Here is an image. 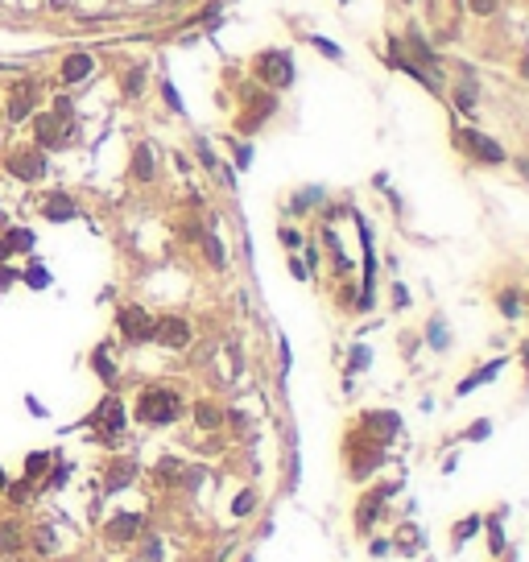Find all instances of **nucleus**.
<instances>
[{
    "mask_svg": "<svg viewBox=\"0 0 529 562\" xmlns=\"http://www.w3.org/2000/svg\"><path fill=\"white\" fill-rule=\"evenodd\" d=\"M21 281V269H12V265H0V290H8V285H17Z\"/></svg>",
    "mask_w": 529,
    "mask_h": 562,
    "instance_id": "nucleus-40",
    "label": "nucleus"
},
{
    "mask_svg": "<svg viewBox=\"0 0 529 562\" xmlns=\"http://www.w3.org/2000/svg\"><path fill=\"white\" fill-rule=\"evenodd\" d=\"M455 108H459V112H472V108H476V79H472V74H468V83L455 91Z\"/></svg>",
    "mask_w": 529,
    "mask_h": 562,
    "instance_id": "nucleus-27",
    "label": "nucleus"
},
{
    "mask_svg": "<svg viewBox=\"0 0 529 562\" xmlns=\"http://www.w3.org/2000/svg\"><path fill=\"white\" fill-rule=\"evenodd\" d=\"M397 488H401V480H389V484H377V488H364V496L356 501V513H352V521H356V534H372V525H377V517L385 513V505H389V496H397Z\"/></svg>",
    "mask_w": 529,
    "mask_h": 562,
    "instance_id": "nucleus-3",
    "label": "nucleus"
},
{
    "mask_svg": "<svg viewBox=\"0 0 529 562\" xmlns=\"http://www.w3.org/2000/svg\"><path fill=\"white\" fill-rule=\"evenodd\" d=\"M25 550V530L17 521H0V559H17Z\"/></svg>",
    "mask_w": 529,
    "mask_h": 562,
    "instance_id": "nucleus-19",
    "label": "nucleus"
},
{
    "mask_svg": "<svg viewBox=\"0 0 529 562\" xmlns=\"http://www.w3.org/2000/svg\"><path fill=\"white\" fill-rule=\"evenodd\" d=\"M310 46H319V50H323L327 58H343V50H339L335 41H327V37H310Z\"/></svg>",
    "mask_w": 529,
    "mask_h": 562,
    "instance_id": "nucleus-38",
    "label": "nucleus"
},
{
    "mask_svg": "<svg viewBox=\"0 0 529 562\" xmlns=\"http://www.w3.org/2000/svg\"><path fill=\"white\" fill-rule=\"evenodd\" d=\"M488 430H492V426H488V418H480V422L468 430V439H472V443H484V439H488Z\"/></svg>",
    "mask_w": 529,
    "mask_h": 562,
    "instance_id": "nucleus-42",
    "label": "nucleus"
},
{
    "mask_svg": "<svg viewBox=\"0 0 529 562\" xmlns=\"http://www.w3.org/2000/svg\"><path fill=\"white\" fill-rule=\"evenodd\" d=\"M480 530H484V517H480V513H468V517H463V521L455 525L451 542H455V546H463V542H472V538H476Z\"/></svg>",
    "mask_w": 529,
    "mask_h": 562,
    "instance_id": "nucleus-20",
    "label": "nucleus"
},
{
    "mask_svg": "<svg viewBox=\"0 0 529 562\" xmlns=\"http://www.w3.org/2000/svg\"><path fill=\"white\" fill-rule=\"evenodd\" d=\"M368 364H372V352H368L364 343H356V348H352V360H348V372H364Z\"/></svg>",
    "mask_w": 529,
    "mask_h": 562,
    "instance_id": "nucleus-32",
    "label": "nucleus"
},
{
    "mask_svg": "<svg viewBox=\"0 0 529 562\" xmlns=\"http://www.w3.org/2000/svg\"><path fill=\"white\" fill-rule=\"evenodd\" d=\"M497 4H501V0H472V12H476V17H488Z\"/></svg>",
    "mask_w": 529,
    "mask_h": 562,
    "instance_id": "nucleus-43",
    "label": "nucleus"
},
{
    "mask_svg": "<svg viewBox=\"0 0 529 562\" xmlns=\"http://www.w3.org/2000/svg\"><path fill=\"white\" fill-rule=\"evenodd\" d=\"M501 314H505V319H517V314H521V298H517V290H505V294H501Z\"/></svg>",
    "mask_w": 529,
    "mask_h": 562,
    "instance_id": "nucleus-34",
    "label": "nucleus"
},
{
    "mask_svg": "<svg viewBox=\"0 0 529 562\" xmlns=\"http://www.w3.org/2000/svg\"><path fill=\"white\" fill-rule=\"evenodd\" d=\"M4 170H8V178H17V182H41L46 170H50V157H46V149H37V145H17V149L4 157Z\"/></svg>",
    "mask_w": 529,
    "mask_h": 562,
    "instance_id": "nucleus-4",
    "label": "nucleus"
},
{
    "mask_svg": "<svg viewBox=\"0 0 529 562\" xmlns=\"http://www.w3.org/2000/svg\"><path fill=\"white\" fill-rule=\"evenodd\" d=\"M526 372H529V348H526Z\"/></svg>",
    "mask_w": 529,
    "mask_h": 562,
    "instance_id": "nucleus-52",
    "label": "nucleus"
},
{
    "mask_svg": "<svg viewBox=\"0 0 529 562\" xmlns=\"http://www.w3.org/2000/svg\"><path fill=\"white\" fill-rule=\"evenodd\" d=\"M33 120V145L37 149H66L70 141H74V120H66V116H54V112H33L29 116Z\"/></svg>",
    "mask_w": 529,
    "mask_h": 562,
    "instance_id": "nucleus-2",
    "label": "nucleus"
},
{
    "mask_svg": "<svg viewBox=\"0 0 529 562\" xmlns=\"http://www.w3.org/2000/svg\"><path fill=\"white\" fill-rule=\"evenodd\" d=\"M87 426H95L108 443H116L120 434H124V426H128V414H124V401L116 397V393H108L95 410H91V418H87Z\"/></svg>",
    "mask_w": 529,
    "mask_h": 562,
    "instance_id": "nucleus-6",
    "label": "nucleus"
},
{
    "mask_svg": "<svg viewBox=\"0 0 529 562\" xmlns=\"http://www.w3.org/2000/svg\"><path fill=\"white\" fill-rule=\"evenodd\" d=\"M161 99H166V103H170L174 112H182V99H178V91H174V83H170V79L161 83Z\"/></svg>",
    "mask_w": 529,
    "mask_h": 562,
    "instance_id": "nucleus-39",
    "label": "nucleus"
},
{
    "mask_svg": "<svg viewBox=\"0 0 529 562\" xmlns=\"http://www.w3.org/2000/svg\"><path fill=\"white\" fill-rule=\"evenodd\" d=\"M484 530H488V546H492V554H505V525H501V517L492 513V517H484Z\"/></svg>",
    "mask_w": 529,
    "mask_h": 562,
    "instance_id": "nucleus-25",
    "label": "nucleus"
},
{
    "mask_svg": "<svg viewBox=\"0 0 529 562\" xmlns=\"http://www.w3.org/2000/svg\"><path fill=\"white\" fill-rule=\"evenodd\" d=\"M277 236H281V244H286L290 252H298V248H302V232H298V228H281Z\"/></svg>",
    "mask_w": 529,
    "mask_h": 562,
    "instance_id": "nucleus-37",
    "label": "nucleus"
},
{
    "mask_svg": "<svg viewBox=\"0 0 529 562\" xmlns=\"http://www.w3.org/2000/svg\"><path fill=\"white\" fill-rule=\"evenodd\" d=\"M141 562H161V542H157V538H149V542H145V554H141Z\"/></svg>",
    "mask_w": 529,
    "mask_h": 562,
    "instance_id": "nucleus-41",
    "label": "nucleus"
},
{
    "mask_svg": "<svg viewBox=\"0 0 529 562\" xmlns=\"http://www.w3.org/2000/svg\"><path fill=\"white\" fill-rule=\"evenodd\" d=\"M21 281H25L29 290H46V285H50V273H46V269H41V265L33 261V265H29V269L21 273Z\"/></svg>",
    "mask_w": 529,
    "mask_h": 562,
    "instance_id": "nucleus-28",
    "label": "nucleus"
},
{
    "mask_svg": "<svg viewBox=\"0 0 529 562\" xmlns=\"http://www.w3.org/2000/svg\"><path fill=\"white\" fill-rule=\"evenodd\" d=\"M286 372H290V343L281 339V377H286Z\"/></svg>",
    "mask_w": 529,
    "mask_h": 562,
    "instance_id": "nucleus-47",
    "label": "nucleus"
},
{
    "mask_svg": "<svg viewBox=\"0 0 529 562\" xmlns=\"http://www.w3.org/2000/svg\"><path fill=\"white\" fill-rule=\"evenodd\" d=\"M153 339L170 352H182L190 343V323L182 314H166V319H153Z\"/></svg>",
    "mask_w": 529,
    "mask_h": 562,
    "instance_id": "nucleus-9",
    "label": "nucleus"
},
{
    "mask_svg": "<svg viewBox=\"0 0 529 562\" xmlns=\"http://www.w3.org/2000/svg\"><path fill=\"white\" fill-rule=\"evenodd\" d=\"M132 480H137V463H132V459H116V463L108 468V476H103V488H108V492H124Z\"/></svg>",
    "mask_w": 529,
    "mask_h": 562,
    "instance_id": "nucleus-17",
    "label": "nucleus"
},
{
    "mask_svg": "<svg viewBox=\"0 0 529 562\" xmlns=\"http://www.w3.org/2000/svg\"><path fill=\"white\" fill-rule=\"evenodd\" d=\"M8 257H12V248H8V240L0 236V265H8Z\"/></svg>",
    "mask_w": 529,
    "mask_h": 562,
    "instance_id": "nucleus-49",
    "label": "nucleus"
},
{
    "mask_svg": "<svg viewBox=\"0 0 529 562\" xmlns=\"http://www.w3.org/2000/svg\"><path fill=\"white\" fill-rule=\"evenodd\" d=\"M455 145L468 153V157H476L480 165H501L509 153H505V145L501 141H492V137H484L480 128H459L455 132Z\"/></svg>",
    "mask_w": 529,
    "mask_h": 562,
    "instance_id": "nucleus-5",
    "label": "nucleus"
},
{
    "mask_svg": "<svg viewBox=\"0 0 529 562\" xmlns=\"http://www.w3.org/2000/svg\"><path fill=\"white\" fill-rule=\"evenodd\" d=\"M199 240H203V252H207L211 269H223V244H219V236H215V232H203Z\"/></svg>",
    "mask_w": 529,
    "mask_h": 562,
    "instance_id": "nucleus-23",
    "label": "nucleus"
},
{
    "mask_svg": "<svg viewBox=\"0 0 529 562\" xmlns=\"http://www.w3.org/2000/svg\"><path fill=\"white\" fill-rule=\"evenodd\" d=\"M319 199H323V190H319V186H310V190L294 194V199H290V207H294V211H310V207H315Z\"/></svg>",
    "mask_w": 529,
    "mask_h": 562,
    "instance_id": "nucleus-31",
    "label": "nucleus"
},
{
    "mask_svg": "<svg viewBox=\"0 0 529 562\" xmlns=\"http://www.w3.org/2000/svg\"><path fill=\"white\" fill-rule=\"evenodd\" d=\"M4 240H8V248H12V257H17V252H33V232H29V228H8Z\"/></svg>",
    "mask_w": 529,
    "mask_h": 562,
    "instance_id": "nucleus-22",
    "label": "nucleus"
},
{
    "mask_svg": "<svg viewBox=\"0 0 529 562\" xmlns=\"http://www.w3.org/2000/svg\"><path fill=\"white\" fill-rule=\"evenodd\" d=\"M290 273H294L298 281H306V277H310V269H306V265H302L298 257H290Z\"/></svg>",
    "mask_w": 529,
    "mask_h": 562,
    "instance_id": "nucleus-45",
    "label": "nucleus"
},
{
    "mask_svg": "<svg viewBox=\"0 0 529 562\" xmlns=\"http://www.w3.org/2000/svg\"><path fill=\"white\" fill-rule=\"evenodd\" d=\"M360 430H364V434H377L381 447H385V443L401 430V418L389 414V410H372V414H360Z\"/></svg>",
    "mask_w": 529,
    "mask_h": 562,
    "instance_id": "nucleus-11",
    "label": "nucleus"
},
{
    "mask_svg": "<svg viewBox=\"0 0 529 562\" xmlns=\"http://www.w3.org/2000/svg\"><path fill=\"white\" fill-rule=\"evenodd\" d=\"M33 108H37V83H33V79H21V83L8 91L4 116H8L12 124H21V120H29V116H33Z\"/></svg>",
    "mask_w": 529,
    "mask_h": 562,
    "instance_id": "nucleus-10",
    "label": "nucleus"
},
{
    "mask_svg": "<svg viewBox=\"0 0 529 562\" xmlns=\"http://www.w3.org/2000/svg\"><path fill=\"white\" fill-rule=\"evenodd\" d=\"M252 505H257V496H252V492H240V496L232 501V513H236V517H248Z\"/></svg>",
    "mask_w": 529,
    "mask_h": 562,
    "instance_id": "nucleus-36",
    "label": "nucleus"
},
{
    "mask_svg": "<svg viewBox=\"0 0 529 562\" xmlns=\"http://www.w3.org/2000/svg\"><path fill=\"white\" fill-rule=\"evenodd\" d=\"M236 165H240V170H248V165H252V149H248V145H240V149H236Z\"/></svg>",
    "mask_w": 529,
    "mask_h": 562,
    "instance_id": "nucleus-44",
    "label": "nucleus"
},
{
    "mask_svg": "<svg viewBox=\"0 0 529 562\" xmlns=\"http://www.w3.org/2000/svg\"><path fill=\"white\" fill-rule=\"evenodd\" d=\"M50 463H54V455H50V451H29V459H25V480L50 476Z\"/></svg>",
    "mask_w": 529,
    "mask_h": 562,
    "instance_id": "nucleus-21",
    "label": "nucleus"
},
{
    "mask_svg": "<svg viewBox=\"0 0 529 562\" xmlns=\"http://www.w3.org/2000/svg\"><path fill=\"white\" fill-rule=\"evenodd\" d=\"M79 215V207H74V199L66 194V190H50L46 199H41V219H50V223H70Z\"/></svg>",
    "mask_w": 529,
    "mask_h": 562,
    "instance_id": "nucleus-12",
    "label": "nucleus"
},
{
    "mask_svg": "<svg viewBox=\"0 0 529 562\" xmlns=\"http://www.w3.org/2000/svg\"><path fill=\"white\" fill-rule=\"evenodd\" d=\"M128 170H132V178H137V182H153V174H157V157H153V149H149L145 141L132 149V165H128Z\"/></svg>",
    "mask_w": 529,
    "mask_h": 562,
    "instance_id": "nucleus-18",
    "label": "nucleus"
},
{
    "mask_svg": "<svg viewBox=\"0 0 529 562\" xmlns=\"http://www.w3.org/2000/svg\"><path fill=\"white\" fill-rule=\"evenodd\" d=\"M116 331H120L124 343H149V339H153V314H149L145 306L128 302V306L116 310Z\"/></svg>",
    "mask_w": 529,
    "mask_h": 562,
    "instance_id": "nucleus-7",
    "label": "nucleus"
},
{
    "mask_svg": "<svg viewBox=\"0 0 529 562\" xmlns=\"http://www.w3.org/2000/svg\"><path fill=\"white\" fill-rule=\"evenodd\" d=\"M132 414H137L141 426H170L182 414V397L174 389H166V385H153V389H141Z\"/></svg>",
    "mask_w": 529,
    "mask_h": 562,
    "instance_id": "nucleus-1",
    "label": "nucleus"
},
{
    "mask_svg": "<svg viewBox=\"0 0 529 562\" xmlns=\"http://www.w3.org/2000/svg\"><path fill=\"white\" fill-rule=\"evenodd\" d=\"M4 496H8V505H25V501L33 496V480H17V484H8V488H4Z\"/></svg>",
    "mask_w": 529,
    "mask_h": 562,
    "instance_id": "nucleus-29",
    "label": "nucleus"
},
{
    "mask_svg": "<svg viewBox=\"0 0 529 562\" xmlns=\"http://www.w3.org/2000/svg\"><path fill=\"white\" fill-rule=\"evenodd\" d=\"M505 364H509V360H505V356H497V360H488V364H484V368H476V372H472V377H463V381H459V385H455V397H468V393H476V389H480V385H488V381H497V377H501V368H505Z\"/></svg>",
    "mask_w": 529,
    "mask_h": 562,
    "instance_id": "nucleus-16",
    "label": "nucleus"
},
{
    "mask_svg": "<svg viewBox=\"0 0 529 562\" xmlns=\"http://www.w3.org/2000/svg\"><path fill=\"white\" fill-rule=\"evenodd\" d=\"M141 530H145V517H141V513H116L103 534H108V542H120V546H124V542L141 538Z\"/></svg>",
    "mask_w": 529,
    "mask_h": 562,
    "instance_id": "nucleus-14",
    "label": "nucleus"
},
{
    "mask_svg": "<svg viewBox=\"0 0 529 562\" xmlns=\"http://www.w3.org/2000/svg\"><path fill=\"white\" fill-rule=\"evenodd\" d=\"M4 488H8V480H4V472H0V492H4Z\"/></svg>",
    "mask_w": 529,
    "mask_h": 562,
    "instance_id": "nucleus-51",
    "label": "nucleus"
},
{
    "mask_svg": "<svg viewBox=\"0 0 529 562\" xmlns=\"http://www.w3.org/2000/svg\"><path fill=\"white\" fill-rule=\"evenodd\" d=\"M385 554H389V542L377 538V542H372V559H385Z\"/></svg>",
    "mask_w": 529,
    "mask_h": 562,
    "instance_id": "nucleus-48",
    "label": "nucleus"
},
{
    "mask_svg": "<svg viewBox=\"0 0 529 562\" xmlns=\"http://www.w3.org/2000/svg\"><path fill=\"white\" fill-rule=\"evenodd\" d=\"M389 463V455H385V447L377 443V447H368V451H356L352 455V463H348V472H352V480H368L377 468H385Z\"/></svg>",
    "mask_w": 529,
    "mask_h": 562,
    "instance_id": "nucleus-15",
    "label": "nucleus"
},
{
    "mask_svg": "<svg viewBox=\"0 0 529 562\" xmlns=\"http://www.w3.org/2000/svg\"><path fill=\"white\" fill-rule=\"evenodd\" d=\"M91 70H95V58L79 50V54H66V58H62L58 79H62L66 87H74V83H87V79H91Z\"/></svg>",
    "mask_w": 529,
    "mask_h": 562,
    "instance_id": "nucleus-13",
    "label": "nucleus"
},
{
    "mask_svg": "<svg viewBox=\"0 0 529 562\" xmlns=\"http://www.w3.org/2000/svg\"><path fill=\"white\" fill-rule=\"evenodd\" d=\"M194 422H199L203 430H215V426L223 422V414H219L211 401H199V405H194Z\"/></svg>",
    "mask_w": 529,
    "mask_h": 562,
    "instance_id": "nucleus-24",
    "label": "nucleus"
},
{
    "mask_svg": "<svg viewBox=\"0 0 529 562\" xmlns=\"http://www.w3.org/2000/svg\"><path fill=\"white\" fill-rule=\"evenodd\" d=\"M54 542H58V538H54V530H50V525H37V534H33V550L50 559V550H54Z\"/></svg>",
    "mask_w": 529,
    "mask_h": 562,
    "instance_id": "nucleus-30",
    "label": "nucleus"
},
{
    "mask_svg": "<svg viewBox=\"0 0 529 562\" xmlns=\"http://www.w3.org/2000/svg\"><path fill=\"white\" fill-rule=\"evenodd\" d=\"M521 74H526V79H529V54H526V62H521Z\"/></svg>",
    "mask_w": 529,
    "mask_h": 562,
    "instance_id": "nucleus-50",
    "label": "nucleus"
},
{
    "mask_svg": "<svg viewBox=\"0 0 529 562\" xmlns=\"http://www.w3.org/2000/svg\"><path fill=\"white\" fill-rule=\"evenodd\" d=\"M141 87H145V66H132L124 74V95H141Z\"/></svg>",
    "mask_w": 529,
    "mask_h": 562,
    "instance_id": "nucleus-33",
    "label": "nucleus"
},
{
    "mask_svg": "<svg viewBox=\"0 0 529 562\" xmlns=\"http://www.w3.org/2000/svg\"><path fill=\"white\" fill-rule=\"evenodd\" d=\"M426 339H430V343H435L439 352L447 348V327H443V319H435V323H430V331H426Z\"/></svg>",
    "mask_w": 529,
    "mask_h": 562,
    "instance_id": "nucleus-35",
    "label": "nucleus"
},
{
    "mask_svg": "<svg viewBox=\"0 0 529 562\" xmlns=\"http://www.w3.org/2000/svg\"><path fill=\"white\" fill-rule=\"evenodd\" d=\"M240 562H252V554H244V559H240Z\"/></svg>",
    "mask_w": 529,
    "mask_h": 562,
    "instance_id": "nucleus-53",
    "label": "nucleus"
},
{
    "mask_svg": "<svg viewBox=\"0 0 529 562\" xmlns=\"http://www.w3.org/2000/svg\"><path fill=\"white\" fill-rule=\"evenodd\" d=\"M393 302H397V306H410V294H406V285H393Z\"/></svg>",
    "mask_w": 529,
    "mask_h": 562,
    "instance_id": "nucleus-46",
    "label": "nucleus"
},
{
    "mask_svg": "<svg viewBox=\"0 0 529 562\" xmlns=\"http://www.w3.org/2000/svg\"><path fill=\"white\" fill-rule=\"evenodd\" d=\"M257 79H265L269 87H290L294 83V62H290V54L286 50H265V54H257Z\"/></svg>",
    "mask_w": 529,
    "mask_h": 562,
    "instance_id": "nucleus-8",
    "label": "nucleus"
},
{
    "mask_svg": "<svg viewBox=\"0 0 529 562\" xmlns=\"http://www.w3.org/2000/svg\"><path fill=\"white\" fill-rule=\"evenodd\" d=\"M91 368L99 372V381H103V385H116V368H112V360H108V352H103V348L91 356Z\"/></svg>",
    "mask_w": 529,
    "mask_h": 562,
    "instance_id": "nucleus-26",
    "label": "nucleus"
}]
</instances>
